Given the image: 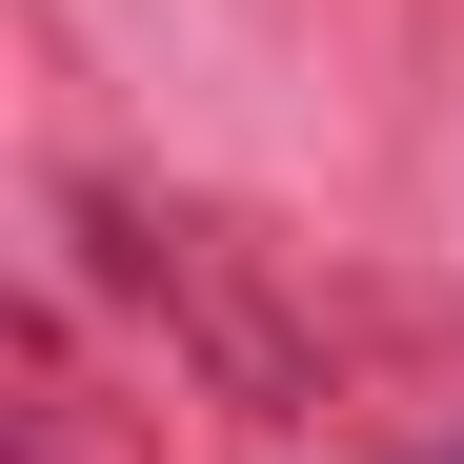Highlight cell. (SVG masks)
<instances>
[{"label":"cell","mask_w":464,"mask_h":464,"mask_svg":"<svg viewBox=\"0 0 464 464\" xmlns=\"http://www.w3.org/2000/svg\"><path fill=\"white\" fill-rule=\"evenodd\" d=\"M424 464H464V444H424Z\"/></svg>","instance_id":"obj_1"}]
</instances>
